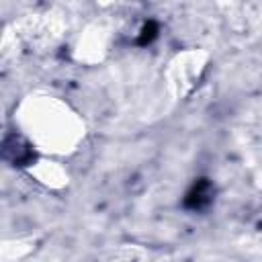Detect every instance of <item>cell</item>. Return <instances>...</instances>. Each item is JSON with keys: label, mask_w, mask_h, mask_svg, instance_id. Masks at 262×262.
I'll list each match as a JSON object with an SVG mask.
<instances>
[{"label": "cell", "mask_w": 262, "mask_h": 262, "mask_svg": "<svg viewBox=\"0 0 262 262\" xmlns=\"http://www.w3.org/2000/svg\"><path fill=\"white\" fill-rule=\"evenodd\" d=\"M211 199H213V186H211L209 180L203 178V180L194 182V186L188 190L184 203L190 209H203V207H207L211 203Z\"/></svg>", "instance_id": "cell-1"}]
</instances>
